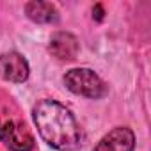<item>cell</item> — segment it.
I'll return each mask as SVG.
<instances>
[{"mask_svg":"<svg viewBox=\"0 0 151 151\" xmlns=\"http://www.w3.org/2000/svg\"><path fill=\"white\" fill-rule=\"evenodd\" d=\"M32 119L41 139L59 151H75L84 144V132L75 116L55 100H41L32 109Z\"/></svg>","mask_w":151,"mask_h":151,"instance_id":"cell-1","label":"cell"},{"mask_svg":"<svg viewBox=\"0 0 151 151\" xmlns=\"http://www.w3.org/2000/svg\"><path fill=\"white\" fill-rule=\"evenodd\" d=\"M64 86L78 96L91 100L103 98L107 94V86L98 75L89 68H75L64 75Z\"/></svg>","mask_w":151,"mask_h":151,"instance_id":"cell-2","label":"cell"},{"mask_svg":"<svg viewBox=\"0 0 151 151\" xmlns=\"http://www.w3.org/2000/svg\"><path fill=\"white\" fill-rule=\"evenodd\" d=\"M0 140L11 151H32L34 137L20 121H7L0 124Z\"/></svg>","mask_w":151,"mask_h":151,"instance_id":"cell-3","label":"cell"},{"mask_svg":"<svg viewBox=\"0 0 151 151\" xmlns=\"http://www.w3.org/2000/svg\"><path fill=\"white\" fill-rule=\"evenodd\" d=\"M29 62L18 52H7L0 55V77L13 84H23L29 78Z\"/></svg>","mask_w":151,"mask_h":151,"instance_id":"cell-4","label":"cell"},{"mask_svg":"<svg viewBox=\"0 0 151 151\" xmlns=\"http://www.w3.org/2000/svg\"><path fill=\"white\" fill-rule=\"evenodd\" d=\"M135 149V133L128 126H117L110 130L93 151H133Z\"/></svg>","mask_w":151,"mask_h":151,"instance_id":"cell-5","label":"cell"},{"mask_svg":"<svg viewBox=\"0 0 151 151\" xmlns=\"http://www.w3.org/2000/svg\"><path fill=\"white\" fill-rule=\"evenodd\" d=\"M48 50L52 52V55H55L60 60H73V59H77L80 52V43L77 36H73L71 32L59 30L50 37Z\"/></svg>","mask_w":151,"mask_h":151,"instance_id":"cell-6","label":"cell"},{"mask_svg":"<svg viewBox=\"0 0 151 151\" xmlns=\"http://www.w3.org/2000/svg\"><path fill=\"white\" fill-rule=\"evenodd\" d=\"M27 16L36 23H55L59 20V11L53 4L43 2V0H34L25 6Z\"/></svg>","mask_w":151,"mask_h":151,"instance_id":"cell-7","label":"cell"},{"mask_svg":"<svg viewBox=\"0 0 151 151\" xmlns=\"http://www.w3.org/2000/svg\"><path fill=\"white\" fill-rule=\"evenodd\" d=\"M93 16H94L98 22H101V20H103V7H101L100 4H96V6H94V9H93Z\"/></svg>","mask_w":151,"mask_h":151,"instance_id":"cell-8","label":"cell"}]
</instances>
